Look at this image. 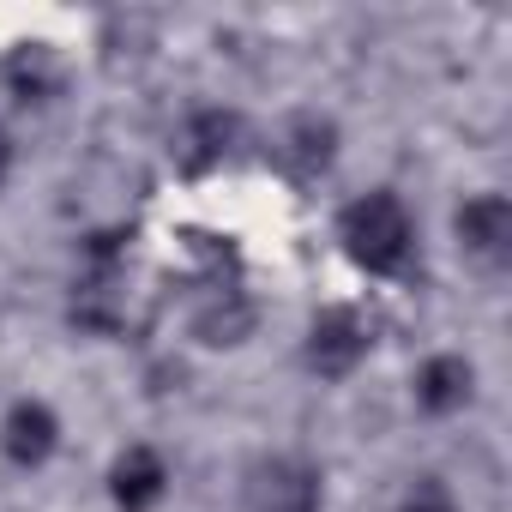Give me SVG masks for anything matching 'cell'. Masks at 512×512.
I'll return each instance as SVG.
<instances>
[{
	"mask_svg": "<svg viewBox=\"0 0 512 512\" xmlns=\"http://www.w3.org/2000/svg\"><path fill=\"white\" fill-rule=\"evenodd\" d=\"M368 320L356 314V308H326V314H314V326H308V368L320 374V380H344V374H356L362 368V356H368Z\"/></svg>",
	"mask_w": 512,
	"mask_h": 512,
	"instance_id": "3",
	"label": "cell"
},
{
	"mask_svg": "<svg viewBox=\"0 0 512 512\" xmlns=\"http://www.w3.org/2000/svg\"><path fill=\"white\" fill-rule=\"evenodd\" d=\"M55 446H61V416H55L43 398H19L7 416H0V452H7L19 470L49 464Z\"/></svg>",
	"mask_w": 512,
	"mask_h": 512,
	"instance_id": "5",
	"label": "cell"
},
{
	"mask_svg": "<svg viewBox=\"0 0 512 512\" xmlns=\"http://www.w3.org/2000/svg\"><path fill=\"white\" fill-rule=\"evenodd\" d=\"M476 398V368L464 362V356H428L422 368H416V404L428 410V416H452V410H464Z\"/></svg>",
	"mask_w": 512,
	"mask_h": 512,
	"instance_id": "10",
	"label": "cell"
},
{
	"mask_svg": "<svg viewBox=\"0 0 512 512\" xmlns=\"http://www.w3.org/2000/svg\"><path fill=\"white\" fill-rule=\"evenodd\" d=\"M332 157H338V127L326 115H296L290 133H284V145H278V163L296 181H320L332 169Z\"/></svg>",
	"mask_w": 512,
	"mask_h": 512,
	"instance_id": "8",
	"label": "cell"
},
{
	"mask_svg": "<svg viewBox=\"0 0 512 512\" xmlns=\"http://www.w3.org/2000/svg\"><path fill=\"white\" fill-rule=\"evenodd\" d=\"M235 115H223V109H199V115H187L181 121V133H175V163L187 169V175H205V169H217L229 151H235Z\"/></svg>",
	"mask_w": 512,
	"mask_h": 512,
	"instance_id": "7",
	"label": "cell"
},
{
	"mask_svg": "<svg viewBox=\"0 0 512 512\" xmlns=\"http://www.w3.org/2000/svg\"><path fill=\"white\" fill-rule=\"evenodd\" d=\"M247 512H320V470L302 458H260L247 470Z\"/></svg>",
	"mask_w": 512,
	"mask_h": 512,
	"instance_id": "2",
	"label": "cell"
},
{
	"mask_svg": "<svg viewBox=\"0 0 512 512\" xmlns=\"http://www.w3.org/2000/svg\"><path fill=\"white\" fill-rule=\"evenodd\" d=\"M398 512H458V506H452V494H446V488L422 482V488H416V494H410V500H404Z\"/></svg>",
	"mask_w": 512,
	"mask_h": 512,
	"instance_id": "12",
	"label": "cell"
},
{
	"mask_svg": "<svg viewBox=\"0 0 512 512\" xmlns=\"http://www.w3.org/2000/svg\"><path fill=\"white\" fill-rule=\"evenodd\" d=\"M163 494H169V464H163V452L127 446V452L109 464V500H115L121 512H151V506H163Z\"/></svg>",
	"mask_w": 512,
	"mask_h": 512,
	"instance_id": "6",
	"label": "cell"
},
{
	"mask_svg": "<svg viewBox=\"0 0 512 512\" xmlns=\"http://www.w3.org/2000/svg\"><path fill=\"white\" fill-rule=\"evenodd\" d=\"M0 79H7V91L19 103H55L61 97V55L49 43H19L7 61H0Z\"/></svg>",
	"mask_w": 512,
	"mask_h": 512,
	"instance_id": "9",
	"label": "cell"
},
{
	"mask_svg": "<svg viewBox=\"0 0 512 512\" xmlns=\"http://www.w3.org/2000/svg\"><path fill=\"white\" fill-rule=\"evenodd\" d=\"M7 169H13V133L0 127V181H7Z\"/></svg>",
	"mask_w": 512,
	"mask_h": 512,
	"instance_id": "13",
	"label": "cell"
},
{
	"mask_svg": "<svg viewBox=\"0 0 512 512\" xmlns=\"http://www.w3.org/2000/svg\"><path fill=\"white\" fill-rule=\"evenodd\" d=\"M452 235L476 266H506L512 260V205H506V193H470L452 217Z\"/></svg>",
	"mask_w": 512,
	"mask_h": 512,
	"instance_id": "4",
	"label": "cell"
},
{
	"mask_svg": "<svg viewBox=\"0 0 512 512\" xmlns=\"http://www.w3.org/2000/svg\"><path fill=\"white\" fill-rule=\"evenodd\" d=\"M338 241H344V253L368 278H398L410 266V253H416V223H410V211H404L398 193L374 187V193H362V199L344 205Z\"/></svg>",
	"mask_w": 512,
	"mask_h": 512,
	"instance_id": "1",
	"label": "cell"
},
{
	"mask_svg": "<svg viewBox=\"0 0 512 512\" xmlns=\"http://www.w3.org/2000/svg\"><path fill=\"white\" fill-rule=\"evenodd\" d=\"M193 332H199L205 344H241V338L253 332V308H247V296H241V290H217V296L193 314Z\"/></svg>",
	"mask_w": 512,
	"mask_h": 512,
	"instance_id": "11",
	"label": "cell"
}]
</instances>
